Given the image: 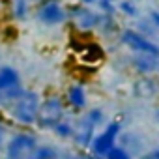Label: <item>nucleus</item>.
Here are the masks:
<instances>
[{"instance_id":"nucleus-3","label":"nucleus","mask_w":159,"mask_h":159,"mask_svg":"<svg viewBox=\"0 0 159 159\" xmlns=\"http://www.w3.org/2000/svg\"><path fill=\"white\" fill-rule=\"evenodd\" d=\"M62 120H66V107H64V99L60 96H49L45 99H41V107H39V116H38V127L39 129H49L52 131Z\"/></svg>"},{"instance_id":"nucleus-12","label":"nucleus","mask_w":159,"mask_h":159,"mask_svg":"<svg viewBox=\"0 0 159 159\" xmlns=\"http://www.w3.org/2000/svg\"><path fill=\"white\" fill-rule=\"evenodd\" d=\"M11 13H13V19L25 21L30 15V2H28V0H13Z\"/></svg>"},{"instance_id":"nucleus-25","label":"nucleus","mask_w":159,"mask_h":159,"mask_svg":"<svg viewBox=\"0 0 159 159\" xmlns=\"http://www.w3.org/2000/svg\"><path fill=\"white\" fill-rule=\"evenodd\" d=\"M0 129H4V127H2V120H0Z\"/></svg>"},{"instance_id":"nucleus-21","label":"nucleus","mask_w":159,"mask_h":159,"mask_svg":"<svg viewBox=\"0 0 159 159\" xmlns=\"http://www.w3.org/2000/svg\"><path fill=\"white\" fill-rule=\"evenodd\" d=\"M2 144H4V129H0V150H2Z\"/></svg>"},{"instance_id":"nucleus-20","label":"nucleus","mask_w":159,"mask_h":159,"mask_svg":"<svg viewBox=\"0 0 159 159\" xmlns=\"http://www.w3.org/2000/svg\"><path fill=\"white\" fill-rule=\"evenodd\" d=\"M81 2H83V6H92V4H98V0H81Z\"/></svg>"},{"instance_id":"nucleus-15","label":"nucleus","mask_w":159,"mask_h":159,"mask_svg":"<svg viewBox=\"0 0 159 159\" xmlns=\"http://www.w3.org/2000/svg\"><path fill=\"white\" fill-rule=\"evenodd\" d=\"M118 10L124 15H127V17H137L139 15V8H137V4L133 2V0H122L120 6H118Z\"/></svg>"},{"instance_id":"nucleus-13","label":"nucleus","mask_w":159,"mask_h":159,"mask_svg":"<svg viewBox=\"0 0 159 159\" xmlns=\"http://www.w3.org/2000/svg\"><path fill=\"white\" fill-rule=\"evenodd\" d=\"M34 159H60V152L52 144H39L34 153Z\"/></svg>"},{"instance_id":"nucleus-14","label":"nucleus","mask_w":159,"mask_h":159,"mask_svg":"<svg viewBox=\"0 0 159 159\" xmlns=\"http://www.w3.org/2000/svg\"><path fill=\"white\" fill-rule=\"evenodd\" d=\"M52 133L58 137V139H62V140H67V139H73V133H75V125L71 124V122H67V120H62L54 129H52Z\"/></svg>"},{"instance_id":"nucleus-2","label":"nucleus","mask_w":159,"mask_h":159,"mask_svg":"<svg viewBox=\"0 0 159 159\" xmlns=\"http://www.w3.org/2000/svg\"><path fill=\"white\" fill-rule=\"evenodd\" d=\"M122 124L118 120H112L109 124H105V127L96 133L92 144H90V153L94 155V159H105V155L118 144L120 135H122Z\"/></svg>"},{"instance_id":"nucleus-19","label":"nucleus","mask_w":159,"mask_h":159,"mask_svg":"<svg viewBox=\"0 0 159 159\" xmlns=\"http://www.w3.org/2000/svg\"><path fill=\"white\" fill-rule=\"evenodd\" d=\"M135 159H159V148H153V150H150L146 153H140Z\"/></svg>"},{"instance_id":"nucleus-10","label":"nucleus","mask_w":159,"mask_h":159,"mask_svg":"<svg viewBox=\"0 0 159 159\" xmlns=\"http://www.w3.org/2000/svg\"><path fill=\"white\" fill-rule=\"evenodd\" d=\"M131 66L137 73L148 77L155 71H159V58L152 54H133L131 56Z\"/></svg>"},{"instance_id":"nucleus-4","label":"nucleus","mask_w":159,"mask_h":159,"mask_svg":"<svg viewBox=\"0 0 159 159\" xmlns=\"http://www.w3.org/2000/svg\"><path fill=\"white\" fill-rule=\"evenodd\" d=\"M38 146L39 144H38L36 135L28 131H19L8 140L4 159H34Z\"/></svg>"},{"instance_id":"nucleus-11","label":"nucleus","mask_w":159,"mask_h":159,"mask_svg":"<svg viewBox=\"0 0 159 159\" xmlns=\"http://www.w3.org/2000/svg\"><path fill=\"white\" fill-rule=\"evenodd\" d=\"M66 101L67 105L73 109V111H83L86 105H88V94H86V88L81 84V83H75L67 88L66 92Z\"/></svg>"},{"instance_id":"nucleus-18","label":"nucleus","mask_w":159,"mask_h":159,"mask_svg":"<svg viewBox=\"0 0 159 159\" xmlns=\"http://www.w3.org/2000/svg\"><path fill=\"white\" fill-rule=\"evenodd\" d=\"M148 19H150V23H152V26H153L155 30H159V10H152V11L148 13Z\"/></svg>"},{"instance_id":"nucleus-17","label":"nucleus","mask_w":159,"mask_h":159,"mask_svg":"<svg viewBox=\"0 0 159 159\" xmlns=\"http://www.w3.org/2000/svg\"><path fill=\"white\" fill-rule=\"evenodd\" d=\"M98 6H99L101 13H103V15H109V17H112L114 11H116L114 4H112V2H107V0H98Z\"/></svg>"},{"instance_id":"nucleus-24","label":"nucleus","mask_w":159,"mask_h":159,"mask_svg":"<svg viewBox=\"0 0 159 159\" xmlns=\"http://www.w3.org/2000/svg\"><path fill=\"white\" fill-rule=\"evenodd\" d=\"M107 2H112V4H114V2H116V0H107Z\"/></svg>"},{"instance_id":"nucleus-1","label":"nucleus","mask_w":159,"mask_h":159,"mask_svg":"<svg viewBox=\"0 0 159 159\" xmlns=\"http://www.w3.org/2000/svg\"><path fill=\"white\" fill-rule=\"evenodd\" d=\"M39 107H41V96L36 90L23 88V92L17 96V99L8 107V112L19 125L32 127L38 124Z\"/></svg>"},{"instance_id":"nucleus-16","label":"nucleus","mask_w":159,"mask_h":159,"mask_svg":"<svg viewBox=\"0 0 159 159\" xmlns=\"http://www.w3.org/2000/svg\"><path fill=\"white\" fill-rule=\"evenodd\" d=\"M105 159H133V155H131L127 150H124L120 144H116V146L105 155Z\"/></svg>"},{"instance_id":"nucleus-9","label":"nucleus","mask_w":159,"mask_h":159,"mask_svg":"<svg viewBox=\"0 0 159 159\" xmlns=\"http://www.w3.org/2000/svg\"><path fill=\"white\" fill-rule=\"evenodd\" d=\"M96 129H98V125L90 118H86V114H83L81 120H79L77 125H75V133H73L75 144L79 148H90V144H92V140L96 137Z\"/></svg>"},{"instance_id":"nucleus-7","label":"nucleus","mask_w":159,"mask_h":159,"mask_svg":"<svg viewBox=\"0 0 159 159\" xmlns=\"http://www.w3.org/2000/svg\"><path fill=\"white\" fill-rule=\"evenodd\" d=\"M36 17L41 25L58 26L67 19V11L58 0H43L36 10Z\"/></svg>"},{"instance_id":"nucleus-23","label":"nucleus","mask_w":159,"mask_h":159,"mask_svg":"<svg viewBox=\"0 0 159 159\" xmlns=\"http://www.w3.org/2000/svg\"><path fill=\"white\" fill-rule=\"evenodd\" d=\"M71 159H84V157H81V155H75V157H71Z\"/></svg>"},{"instance_id":"nucleus-5","label":"nucleus","mask_w":159,"mask_h":159,"mask_svg":"<svg viewBox=\"0 0 159 159\" xmlns=\"http://www.w3.org/2000/svg\"><path fill=\"white\" fill-rule=\"evenodd\" d=\"M23 92L21 75L11 66L0 67V107H10Z\"/></svg>"},{"instance_id":"nucleus-6","label":"nucleus","mask_w":159,"mask_h":159,"mask_svg":"<svg viewBox=\"0 0 159 159\" xmlns=\"http://www.w3.org/2000/svg\"><path fill=\"white\" fill-rule=\"evenodd\" d=\"M120 43L125 45L133 54H152V56L159 58V45L153 39L142 36L139 30L124 28L120 32Z\"/></svg>"},{"instance_id":"nucleus-8","label":"nucleus","mask_w":159,"mask_h":159,"mask_svg":"<svg viewBox=\"0 0 159 159\" xmlns=\"http://www.w3.org/2000/svg\"><path fill=\"white\" fill-rule=\"evenodd\" d=\"M69 17L75 23V26L81 28V30H92V28L99 26L101 19H103L101 13H98L96 10H90L88 6H77V8H73L69 11Z\"/></svg>"},{"instance_id":"nucleus-22","label":"nucleus","mask_w":159,"mask_h":159,"mask_svg":"<svg viewBox=\"0 0 159 159\" xmlns=\"http://www.w3.org/2000/svg\"><path fill=\"white\" fill-rule=\"evenodd\" d=\"M153 116H155V120H157V122H159V107H157V109H155V114H153Z\"/></svg>"}]
</instances>
